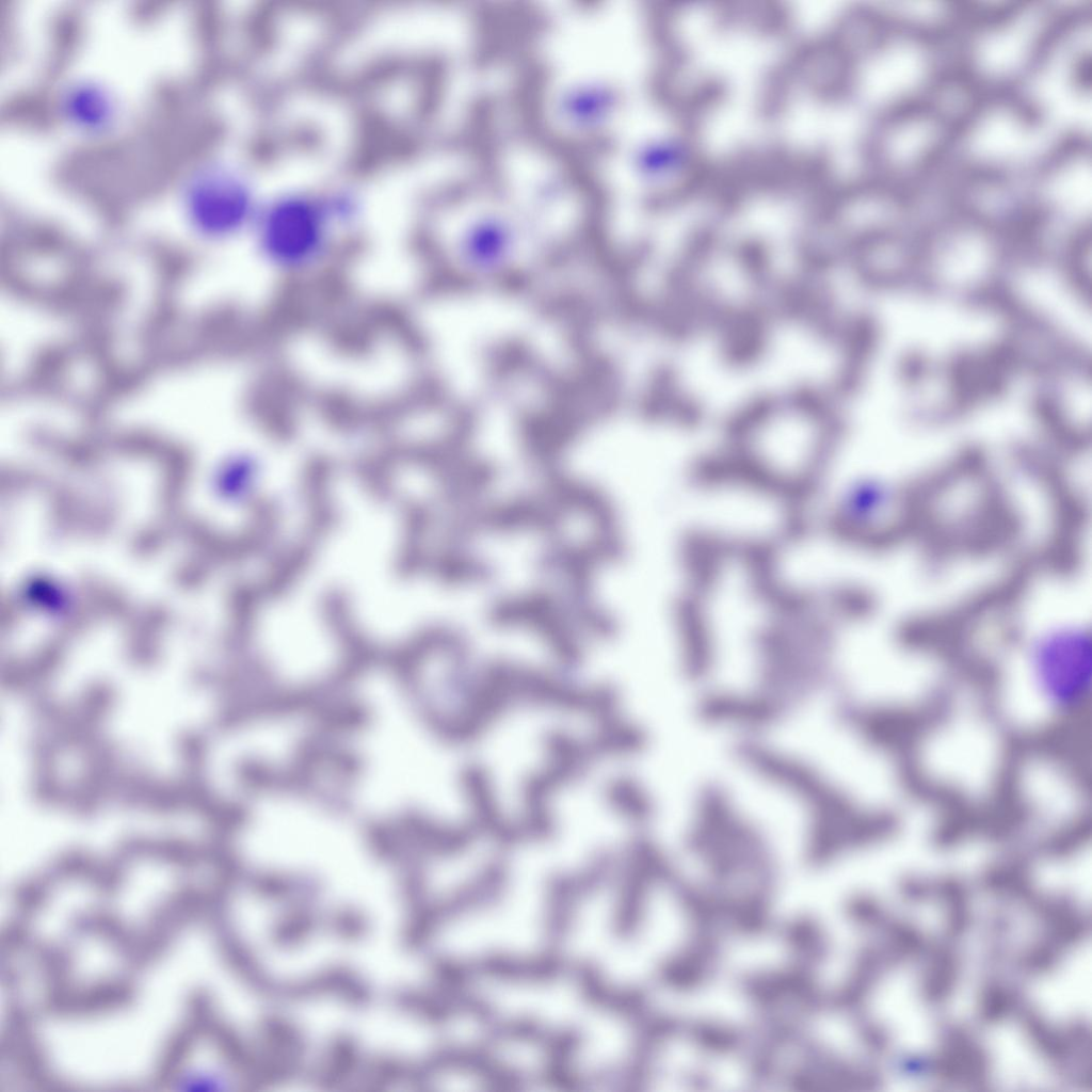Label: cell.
<instances>
[{
	"label": "cell",
	"instance_id": "obj_1",
	"mask_svg": "<svg viewBox=\"0 0 1092 1092\" xmlns=\"http://www.w3.org/2000/svg\"><path fill=\"white\" fill-rule=\"evenodd\" d=\"M354 206L348 195L328 199L293 191L276 196L259 208L253 224L260 255L282 271L312 267L328 247L334 223L351 220Z\"/></svg>",
	"mask_w": 1092,
	"mask_h": 1092
},
{
	"label": "cell",
	"instance_id": "obj_2",
	"mask_svg": "<svg viewBox=\"0 0 1092 1092\" xmlns=\"http://www.w3.org/2000/svg\"><path fill=\"white\" fill-rule=\"evenodd\" d=\"M189 220L200 235L223 239L254 224L259 208L252 189L237 171L213 165L202 168L186 190Z\"/></svg>",
	"mask_w": 1092,
	"mask_h": 1092
},
{
	"label": "cell",
	"instance_id": "obj_3",
	"mask_svg": "<svg viewBox=\"0 0 1092 1092\" xmlns=\"http://www.w3.org/2000/svg\"><path fill=\"white\" fill-rule=\"evenodd\" d=\"M904 498L881 480H861L846 489L833 514L836 530L854 540L874 542L892 534L904 519Z\"/></svg>",
	"mask_w": 1092,
	"mask_h": 1092
},
{
	"label": "cell",
	"instance_id": "obj_4",
	"mask_svg": "<svg viewBox=\"0 0 1092 1092\" xmlns=\"http://www.w3.org/2000/svg\"><path fill=\"white\" fill-rule=\"evenodd\" d=\"M553 111L575 139L594 140L608 132L619 112V90L600 81L576 83L559 95Z\"/></svg>",
	"mask_w": 1092,
	"mask_h": 1092
},
{
	"label": "cell",
	"instance_id": "obj_5",
	"mask_svg": "<svg viewBox=\"0 0 1092 1092\" xmlns=\"http://www.w3.org/2000/svg\"><path fill=\"white\" fill-rule=\"evenodd\" d=\"M772 315L767 306L730 305L714 331L721 360L730 369L754 366L768 352Z\"/></svg>",
	"mask_w": 1092,
	"mask_h": 1092
},
{
	"label": "cell",
	"instance_id": "obj_6",
	"mask_svg": "<svg viewBox=\"0 0 1092 1092\" xmlns=\"http://www.w3.org/2000/svg\"><path fill=\"white\" fill-rule=\"evenodd\" d=\"M682 1034L703 1054L716 1057L738 1053L748 1041L739 1028L711 1019L685 1023Z\"/></svg>",
	"mask_w": 1092,
	"mask_h": 1092
},
{
	"label": "cell",
	"instance_id": "obj_7",
	"mask_svg": "<svg viewBox=\"0 0 1092 1092\" xmlns=\"http://www.w3.org/2000/svg\"><path fill=\"white\" fill-rule=\"evenodd\" d=\"M63 102L66 114L74 122L92 129L107 125L113 114L108 94L93 84H81L68 90Z\"/></svg>",
	"mask_w": 1092,
	"mask_h": 1092
}]
</instances>
